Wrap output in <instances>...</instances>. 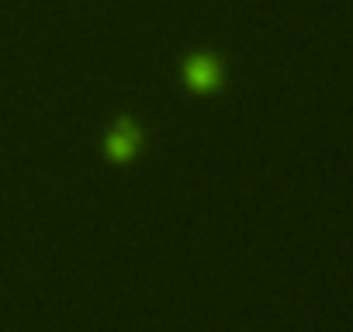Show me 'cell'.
Here are the masks:
<instances>
[{"instance_id":"6da1fadb","label":"cell","mask_w":353,"mask_h":332,"mask_svg":"<svg viewBox=\"0 0 353 332\" xmlns=\"http://www.w3.org/2000/svg\"><path fill=\"white\" fill-rule=\"evenodd\" d=\"M181 76H184L188 90H194V94H212V90L222 87L225 66H222V59H219L215 52H191V56L184 59V66H181Z\"/></svg>"},{"instance_id":"7a4b0ae2","label":"cell","mask_w":353,"mask_h":332,"mask_svg":"<svg viewBox=\"0 0 353 332\" xmlns=\"http://www.w3.org/2000/svg\"><path fill=\"white\" fill-rule=\"evenodd\" d=\"M139 125L132 121V118H121L111 132H108V138H104V145H108V156L114 159V163H125V159H132L135 156V149H139Z\"/></svg>"}]
</instances>
